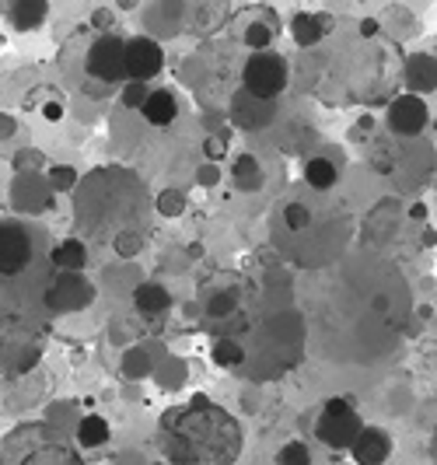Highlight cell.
I'll list each match as a JSON object with an SVG mask.
<instances>
[{
  "label": "cell",
  "instance_id": "cell-1",
  "mask_svg": "<svg viewBox=\"0 0 437 465\" xmlns=\"http://www.w3.org/2000/svg\"><path fill=\"white\" fill-rule=\"evenodd\" d=\"M161 455L172 465H235L241 455V423L206 395L168 406L158 420Z\"/></svg>",
  "mask_w": 437,
  "mask_h": 465
},
{
  "label": "cell",
  "instance_id": "cell-2",
  "mask_svg": "<svg viewBox=\"0 0 437 465\" xmlns=\"http://www.w3.org/2000/svg\"><path fill=\"white\" fill-rule=\"evenodd\" d=\"M0 465H84L78 448L49 423H21L0 444Z\"/></svg>",
  "mask_w": 437,
  "mask_h": 465
},
{
  "label": "cell",
  "instance_id": "cell-3",
  "mask_svg": "<svg viewBox=\"0 0 437 465\" xmlns=\"http://www.w3.org/2000/svg\"><path fill=\"white\" fill-rule=\"evenodd\" d=\"M290 81V67L287 60L273 53V49H263V53H252L241 67V91L263 98V102H273L280 91Z\"/></svg>",
  "mask_w": 437,
  "mask_h": 465
},
{
  "label": "cell",
  "instance_id": "cell-4",
  "mask_svg": "<svg viewBox=\"0 0 437 465\" xmlns=\"http://www.w3.org/2000/svg\"><path fill=\"white\" fill-rule=\"evenodd\" d=\"M360 430H364V423L347 399H329L315 420V437L332 452H350Z\"/></svg>",
  "mask_w": 437,
  "mask_h": 465
},
{
  "label": "cell",
  "instance_id": "cell-5",
  "mask_svg": "<svg viewBox=\"0 0 437 465\" xmlns=\"http://www.w3.org/2000/svg\"><path fill=\"white\" fill-rule=\"evenodd\" d=\"M36 259V231L25 220H0V280L25 273Z\"/></svg>",
  "mask_w": 437,
  "mask_h": 465
},
{
  "label": "cell",
  "instance_id": "cell-6",
  "mask_svg": "<svg viewBox=\"0 0 437 465\" xmlns=\"http://www.w3.org/2000/svg\"><path fill=\"white\" fill-rule=\"evenodd\" d=\"M84 67H88V78L102 81L105 87L126 81V39L120 36H98L95 43L88 46V56H84Z\"/></svg>",
  "mask_w": 437,
  "mask_h": 465
},
{
  "label": "cell",
  "instance_id": "cell-7",
  "mask_svg": "<svg viewBox=\"0 0 437 465\" xmlns=\"http://www.w3.org/2000/svg\"><path fill=\"white\" fill-rule=\"evenodd\" d=\"M42 301H46L49 311L71 315V311H80V308H88V304L95 301V287H91L80 273H56V277L46 284Z\"/></svg>",
  "mask_w": 437,
  "mask_h": 465
},
{
  "label": "cell",
  "instance_id": "cell-8",
  "mask_svg": "<svg viewBox=\"0 0 437 465\" xmlns=\"http://www.w3.org/2000/svg\"><path fill=\"white\" fill-rule=\"evenodd\" d=\"M164 67V49L151 36H133L126 39V81L130 85H147L155 81Z\"/></svg>",
  "mask_w": 437,
  "mask_h": 465
},
{
  "label": "cell",
  "instance_id": "cell-9",
  "mask_svg": "<svg viewBox=\"0 0 437 465\" xmlns=\"http://www.w3.org/2000/svg\"><path fill=\"white\" fill-rule=\"evenodd\" d=\"M427 120H431V112H427V105H424L420 95H399L396 102L389 105V127H392V133H399V137H416V133H424Z\"/></svg>",
  "mask_w": 437,
  "mask_h": 465
},
{
  "label": "cell",
  "instance_id": "cell-10",
  "mask_svg": "<svg viewBox=\"0 0 437 465\" xmlns=\"http://www.w3.org/2000/svg\"><path fill=\"white\" fill-rule=\"evenodd\" d=\"M350 455L357 465H382L392 455V437L378 427H364L354 441V448H350Z\"/></svg>",
  "mask_w": 437,
  "mask_h": 465
},
{
  "label": "cell",
  "instance_id": "cell-11",
  "mask_svg": "<svg viewBox=\"0 0 437 465\" xmlns=\"http://www.w3.org/2000/svg\"><path fill=\"white\" fill-rule=\"evenodd\" d=\"M231 116H235L239 127H266L273 120V102H263L248 91H239L231 98Z\"/></svg>",
  "mask_w": 437,
  "mask_h": 465
},
{
  "label": "cell",
  "instance_id": "cell-12",
  "mask_svg": "<svg viewBox=\"0 0 437 465\" xmlns=\"http://www.w3.org/2000/svg\"><path fill=\"white\" fill-rule=\"evenodd\" d=\"M140 112H144V120H147L151 127H168V123H175V116H179V98H175V91L158 87V91L147 95V102H144Z\"/></svg>",
  "mask_w": 437,
  "mask_h": 465
},
{
  "label": "cell",
  "instance_id": "cell-13",
  "mask_svg": "<svg viewBox=\"0 0 437 465\" xmlns=\"http://www.w3.org/2000/svg\"><path fill=\"white\" fill-rule=\"evenodd\" d=\"M133 304L140 315H161L172 308V295L161 284H137L133 287Z\"/></svg>",
  "mask_w": 437,
  "mask_h": 465
},
{
  "label": "cell",
  "instance_id": "cell-14",
  "mask_svg": "<svg viewBox=\"0 0 437 465\" xmlns=\"http://www.w3.org/2000/svg\"><path fill=\"white\" fill-rule=\"evenodd\" d=\"M53 266L56 270H63V273H78L84 270V262H88V249H84V242L80 238H63L60 245H53Z\"/></svg>",
  "mask_w": 437,
  "mask_h": 465
},
{
  "label": "cell",
  "instance_id": "cell-15",
  "mask_svg": "<svg viewBox=\"0 0 437 465\" xmlns=\"http://www.w3.org/2000/svg\"><path fill=\"white\" fill-rule=\"evenodd\" d=\"M336 179H340V165H336L332 158L318 154V158H308V162H305V182H308L312 189H332Z\"/></svg>",
  "mask_w": 437,
  "mask_h": 465
},
{
  "label": "cell",
  "instance_id": "cell-16",
  "mask_svg": "<svg viewBox=\"0 0 437 465\" xmlns=\"http://www.w3.org/2000/svg\"><path fill=\"white\" fill-rule=\"evenodd\" d=\"M109 420L105 417H98V413H88V417H80L78 423V444L80 448H102L105 441H109Z\"/></svg>",
  "mask_w": 437,
  "mask_h": 465
},
{
  "label": "cell",
  "instance_id": "cell-17",
  "mask_svg": "<svg viewBox=\"0 0 437 465\" xmlns=\"http://www.w3.org/2000/svg\"><path fill=\"white\" fill-rule=\"evenodd\" d=\"M406 81L413 91H431V87H437V63L431 56H413L406 67Z\"/></svg>",
  "mask_w": 437,
  "mask_h": 465
},
{
  "label": "cell",
  "instance_id": "cell-18",
  "mask_svg": "<svg viewBox=\"0 0 437 465\" xmlns=\"http://www.w3.org/2000/svg\"><path fill=\"white\" fill-rule=\"evenodd\" d=\"M322 21H325V18H315V14H294L290 32H294L298 46H315L318 39H322V32H325Z\"/></svg>",
  "mask_w": 437,
  "mask_h": 465
},
{
  "label": "cell",
  "instance_id": "cell-19",
  "mask_svg": "<svg viewBox=\"0 0 437 465\" xmlns=\"http://www.w3.org/2000/svg\"><path fill=\"white\" fill-rule=\"evenodd\" d=\"M231 175H235V186L245 189V193H256L263 186V171H259V162L252 154H241L239 162H235V169H231Z\"/></svg>",
  "mask_w": 437,
  "mask_h": 465
},
{
  "label": "cell",
  "instance_id": "cell-20",
  "mask_svg": "<svg viewBox=\"0 0 437 465\" xmlns=\"http://www.w3.org/2000/svg\"><path fill=\"white\" fill-rule=\"evenodd\" d=\"M42 18H46V4H42V0H32V4H14V7H11V21H14L18 32L39 29Z\"/></svg>",
  "mask_w": 437,
  "mask_h": 465
},
{
  "label": "cell",
  "instance_id": "cell-21",
  "mask_svg": "<svg viewBox=\"0 0 437 465\" xmlns=\"http://www.w3.org/2000/svg\"><path fill=\"white\" fill-rule=\"evenodd\" d=\"M214 364H217V368H228V371H231V368H241V364H245V350H241L235 339H217V343H214Z\"/></svg>",
  "mask_w": 437,
  "mask_h": 465
},
{
  "label": "cell",
  "instance_id": "cell-22",
  "mask_svg": "<svg viewBox=\"0 0 437 465\" xmlns=\"http://www.w3.org/2000/svg\"><path fill=\"white\" fill-rule=\"evenodd\" d=\"M277 465H312V452L305 441H287L277 452Z\"/></svg>",
  "mask_w": 437,
  "mask_h": 465
},
{
  "label": "cell",
  "instance_id": "cell-23",
  "mask_svg": "<svg viewBox=\"0 0 437 465\" xmlns=\"http://www.w3.org/2000/svg\"><path fill=\"white\" fill-rule=\"evenodd\" d=\"M280 217H283L287 231H305V228L312 224V211H308L305 203H287V207L280 211Z\"/></svg>",
  "mask_w": 437,
  "mask_h": 465
},
{
  "label": "cell",
  "instance_id": "cell-24",
  "mask_svg": "<svg viewBox=\"0 0 437 465\" xmlns=\"http://www.w3.org/2000/svg\"><path fill=\"white\" fill-rule=\"evenodd\" d=\"M113 249H116L122 259H133V255H140V249H144V238H140L137 231H120Z\"/></svg>",
  "mask_w": 437,
  "mask_h": 465
},
{
  "label": "cell",
  "instance_id": "cell-25",
  "mask_svg": "<svg viewBox=\"0 0 437 465\" xmlns=\"http://www.w3.org/2000/svg\"><path fill=\"white\" fill-rule=\"evenodd\" d=\"M147 85H126L122 91V105H130V109H144V102H147Z\"/></svg>",
  "mask_w": 437,
  "mask_h": 465
},
{
  "label": "cell",
  "instance_id": "cell-26",
  "mask_svg": "<svg viewBox=\"0 0 437 465\" xmlns=\"http://www.w3.org/2000/svg\"><path fill=\"white\" fill-rule=\"evenodd\" d=\"M270 36H273L270 29H263V25H252V29L245 32V43L252 46V49H259V53H263V49H266V43H270Z\"/></svg>",
  "mask_w": 437,
  "mask_h": 465
},
{
  "label": "cell",
  "instance_id": "cell-27",
  "mask_svg": "<svg viewBox=\"0 0 437 465\" xmlns=\"http://www.w3.org/2000/svg\"><path fill=\"white\" fill-rule=\"evenodd\" d=\"M39 162H42L39 151H18V154H14V169H18V171L39 169Z\"/></svg>",
  "mask_w": 437,
  "mask_h": 465
},
{
  "label": "cell",
  "instance_id": "cell-28",
  "mask_svg": "<svg viewBox=\"0 0 437 465\" xmlns=\"http://www.w3.org/2000/svg\"><path fill=\"white\" fill-rule=\"evenodd\" d=\"M224 151H228V137H221V133L206 137V154L210 158H224Z\"/></svg>",
  "mask_w": 437,
  "mask_h": 465
},
{
  "label": "cell",
  "instance_id": "cell-29",
  "mask_svg": "<svg viewBox=\"0 0 437 465\" xmlns=\"http://www.w3.org/2000/svg\"><path fill=\"white\" fill-rule=\"evenodd\" d=\"M49 179H53V186H60V189H71L74 186V169H53L49 171Z\"/></svg>",
  "mask_w": 437,
  "mask_h": 465
},
{
  "label": "cell",
  "instance_id": "cell-30",
  "mask_svg": "<svg viewBox=\"0 0 437 465\" xmlns=\"http://www.w3.org/2000/svg\"><path fill=\"white\" fill-rule=\"evenodd\" d=\"M42 116H46V120H60V116H63V102H60V98H53V102H46V109H42Z\"/></svg>",
  "mask_w": 437,
  "mask_h": 465
},
{
  "label": "cell",
  "instance_id": "cell-31",
  "mask_svg": "<svg viewBox=\"0 0 437 465\" xmlns=\"http://www.w3.org/2000/svg\"><path fill=\"white\" fill-rule=\"evenodd\" d=\"M158 207H161V213H175L179 207H182V200H179V196H161Z\"/></svg>",
  "mask_w": 437,
  "mask_h": 465
},
{
  "label": "cell",
  "instance_id": "cell-32",
  "mask_svg": "<svg viewBox=\"0 0 437 465\" xmlns=\"http://www.w3.org/2000/svg\"><path fill=\"white\" fill-rule=\"evenodd\" d=\"M11 133H14V123H11L7 116H0V140H7Z\"/></svg>",
  "mask_w": 437,
  "mask_h": 465
},
{
  "label": "cell",
  "instance_id": "cell-33",
  "mask_svg": "<svg viewBox=\"0 0 437 465\" xmlns=\"http://www.w3.org/2000/svg\"><path fill=\"white\" fill-rule=\"evenodd\" d=\"M374 29H378V25H374V21H364V25H360V36H371V32H374Z\"/></svg>",
  "mask_w": 437,
  "mask_h": 465
}]
</instances>
